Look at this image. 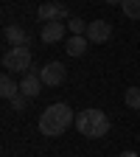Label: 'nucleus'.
<instances>
[{"label": "nucleus", "mask_w": 140, "mask_h": 157, "mask_svg": "<svg viewBox=\"0 0 140 157\" xmlns=\"http://www.w3.org/2000/svg\"><path fill=\"white\" fill-rule=\"evenodd\" d=\"M39 78H42L45 87H59V84L67 78V70H65L62 62H48L42 70H39Z\"/></svg>", "instance_id": "39448f33"}, {"label": "nucleus", "mask_w": 140, "mask_h": 157, "mask_svg": "<svg viewBox=\"0 0 140 157\" xmlns=\"http://www.w3.org/2000/svg\"><path fill=\"white\" fill-rule=\"evenodd\" d=\"M42 87H45V84H42V78H39L36 73H31V70L23 76V82H20V93L28 95V98H36L39 93H42Z\"/></svg>", "instance_id": "1a4fd4ad"}, {"label": "nucleus", "mask_w": 140, "mask_h": 157, "mask_svg": "<svg viewBox=\"0 0 140 157\" xmlns=\"http://www.w3.org/2000/svg\"><path fill=\"white\" fill-rule=\"evenodd\" d=\"M123 101L129 109H140V87H129L126 95H123Z\"/></svg>", "instance_id": "4468645a"}, {"label": "nucleus", "mask_w": 140, "mask_h": 157, "mask_svg": "<svg viewBox=\"0 0 140 157\" xmlns=\"http://www.w3.org/2000/svg\"><path fill=\"white\" fill-rule=\"evenodd\" d=\"M65 31H67V23H45L39 31V39H42V45L65 42Z\"/></svg>", "instance_id": "423d86ee"}, {"label": "nucleus", "mask_w": 140, "mask_h": 157, "mask_svg": "<svg viewBox=\"0 0 140 157\" xmlns=\"http://www.w3.org/2000/svg\"><path fill=\"white\" fill-rule=\"evenodd\" d=\"M0 95H3L6 101L17 98V95H20V84H17V82H11L9 76H3V78H0Z\"/></svg>", "instance_id": "9b49d317"}, {"label": "nucleus", "mask_w": 140, "mask_h": 157, "mask_svg": "<svg viewBox=\"0 0 140 157\" xmlns=\"http://www.w3.org/2000/svg\"><path fill=\"white\" fill-rule=\"evenodd\" d=\"M3 39H6L11 48H28L31 45V36L20 28V25H6L3 28Z\"/></svg>", "instance_id": "6e6552de"}, {"label": "nucleus", "mask_w": 140, "mask_h": 157, "mask_svg": "<svg viewBox=\"0 0 140 157\" xmlns=\"http://www.w3.org/2000/svg\"><path fill=\"white\" fill-rule=\"evenodd\" d=\"M87 25H90V23H84L81 17H70V20H67V28H70L73 36H87Z\"/></svg>", "instance_id": "f8f14e48"}, {"label": "nucleus", "mask_w": 140, "mask_h": 157, "mask_svg": "<svg viewBox=\"0 0 140 157\" xmlns=\"http://www.w3.org/2000/svg\"><path fill=\"white\" fill-rule=\"evenodd\" d=\"M87 42H90L87 36H67V39H65V51H67V56H73V59L84 56V53H87Z\"/></svg>", "instance_id": "9d476101"}, {"label": "nucleus", "mask_w": 140, "mask_h": 157, "mask_svg": "<svg viewBox=\"0 0 140 157\" xmlns=\"http://www.w3.org/2000/svg\"><path fill=\"white\" fill-rule=\"evenodd\" d=\"M118 157H137L134 151H123V154H118Z\"/></svg>", "instance_id": "f3484780"}, {"label": "nucleus", "mask_w": 140, "mask_h": 157, "mask_svg": "<svg viewBox=\"0 0 140 157\" xmlns=\"http://www.w3.org/2000/svg\"><path fill=\"white\" fill-rule=\"evenodd\" d=\"M123 0H107V6H121Z\"/></svg>", "instance_id": "dca6fc26"}, {"label": "nucleus", "mask_w": 140, "mask_h": 157, "mask_svg": "<svg viewBox=\"0 0 140 157\" xmlns=\"http://www.w3.org/2000/svg\"><path fill=\"white\" fill-rule=\"evenodd\" d=\"M76 124V115L67 104H51L42 115H39V132L45 137H59L65 135V129Z\"/></svg>", "instance_id": "f257e3e1"}, {"label": "nucleus", "mask_w": 140, "mask_h": 157, "mask_svg": "<svg viewBox=\"0 0 140 157\" xmlns=\"http://www.w3.org/2000/svg\"><path fill=\"white\" fill-rule=\"evenodd\" d=\"M28 101H31V98L20 93L17 98H11V109H14V112H25V109H28Z\"/></svg>", "instance_id": "2eb2a0df"}, {"label": "nucleus", "mask_w": 140, "mask_h": 157, "mask_svg": "<svg viewBox=\"0 0 140 157\" xmlns=\"http://www.w3.org/2000/svg\"><path fill=\"white\" fill-rule=\"evenodd\" d=\"M121 11L129 20H140V0H123V3H121Z\"/></svg>", "instance_id": "ddd939ff"}, {"label": "nucleus", "mask_w": 140, "mask_h": 157, "mask_svg": "<svg viewBox=\"0 0 140 157\" xmlns=\"http://www.w3.org/2000/svg\"><path fill=\"white\" fill-rule=\"evenodd\" d=\"M36 17L42 20V23H67L70 11H67L65 3H42L36 9Z\"/></svg>", "instance_id": "20e7f679"}, {"label": "nucleus", "mask_w": 140, "mask_h": 157, "mask_svg": "<svg viewBox=\"0 0 140 157\" xmlns=\"http://www.w3.org/2000/svg\"><path fill=\"white\" fill-rule=\"evenodd\" d=\"M109 36H112V25L107 20H93L87 25V39L90 42H107Z\"/></svg>", "instance_id": "0eeeda50"}, {"label": "nucleus", "mask_w": 140, "mask_h": 157, "mask_svg": "<svg viewBox=\"0 0 140 157\" xmlns=\"http://www.w3.org/2000/svg\"><path fill=\"white\" fill-rule=\"evenodd\" d=\"M109 126L112 124H109L107 112L95 109V107H90V109H84V112L76 115V129H78V135L90 137V140H98V137L109 135Z\"/></svg>", "instance_id": "f03ea898"}, {"label": "nucleus", "mask_w": 140, "mask_h": 157, "mask_svg": "<svg viewBox=\"0 0 140 157\" xmlns=\"http://www.w3.org/2000/svg\"><path fill=\"white\" fill-rule=\"evenodd\" d=\"M3 67L17 70V73H28L31 67V48H9L3 53Z\"/></svg>", "instance_id": "7ed1b4c3"}]
</instances>
